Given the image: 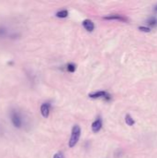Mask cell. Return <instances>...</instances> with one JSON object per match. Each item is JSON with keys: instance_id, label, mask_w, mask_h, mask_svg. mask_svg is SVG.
<instances>
[{"instance_id": "1", "label": "cell", "mask_w": 157, "mask_h": 158, "mask_svg": "<svg viewBox=\"0 0 157 158\" xmlns=\"http://www.w3.org/2000/svg\"><path fill=\"white\" fill-rule=\"evenodd\" d=\"M81 128L79 125H75L73 126L72 128V131H71V136H70V139H69V142H68V145L69 147H74L79 140H80V137H81Z\"/></svg>"}, {"instance_id": "2", "label": "cell", "mask_w": 157, "mask_h": 158, "mask_svg": "<svg viewBox=\"0 0 157 158\" xmlns=\"http://www.w3.org/2000/svg\"><path fill=\"white\" fill-rule=\"evenodd\" d=\"M10 120H11V123L13 124V126L16 128H20L22 126L21 115L14 109L11 110V112H10Z\"/></svg>"}, {"instance_id": "3", "label": "cell", "mask_w": 157, "mask_h": 158, "mask_svg": "<svg viewBox=\"0 0 157 158\" xmlns=\"http://www.w3.org/2000/svg\"><path fill=\"white\" fill-rule=\"evenodd\" d=\"M89 97L90 98H93V99H97V98H103L106 101H110L112 96L107 93V92H105V91H99V92H95L93 94H89Z\"/></svg>"}, {"instance_id": "4", "label": "cell", "mask_w": 157, "mask_h": 158, "mask_svg": "<svg viewBox=\"0 0 157 158\" xmlns=\"http://www.w3.org/2000/svg\"><path fill=\"white\" fill-rule=\"evenodd\" d=\"M104 19H108V20H119L122 22L128 21V19L126 17H124L123 15H119V14H110L108 16H105Z\"/></svg>"}, {"instance_id": "5", "label": "cell", "mask_w": 157, "mask_h": 158, "mask_svg": "<svg viewBox=\"0 0 157 158\" xmlns=\"http://www.w3.org/2000/svg\"><path fill=\"white\" fill-rule=\"evenodd\" d=\"M102 127H103V121H102V118L99 117V118H97V119H95L93 122V124H92V131L94 133H97V132H99L101 131Z\"/></svg>"}, {"instance_id": "6", "label": "cell", "mask_w": 157, "mask_h": 158, "mask_svg": "<svg viewBox=\"0 0 157 158\" xmlns=\"http://www.w3.org/2000/svg\"><path fill=\"white\" fill-rule=\"evenodd\" d=\"M41 114L43 118H48L50 114V104L49 103H43L41 106Z\"/></svg>"}, {"instance_id": "7", "label": "cell", "mask_w": 157, "mask_h": 158, "mask_svg": "<svg viewBox=\"0 0 157 158\" xmlns=\"http://www.w3.org/2000/svg\"><path fill=\"white\" fill-rule=\"evenodd\" d=\"M82 25L87 31H93L94 30V24L91 19H84L82 21Z\"/></svg>"}, {"instance_id": "8", "label": "cell", "mask_w": 157, "mask_h": 158, "mask_svg": "<svg viewBox=\"0 0 157 158\" xmlns=\"http://www.w3.org/2000/svg\"><path fill=\"white\" fill-rule=\"evenodd\" d=\"M56 15L57 18H62V19L63 18H67L68 15V11L67 9H62V10L57 11Z\"/></svg>"}, {"instance_id": "9", "label": "cell", "mask_w": 157, "mask_h": 158, "mask_svg": "<svg viewBox=\"0 0 157 158\" xmlns=\"http://www.w3.org/2000/svg\"><path fill=\"white\" fill-rule=\"evenodd\" d=\"M125 120H126V123L129 125V126H133L135 124V120L132 118V117L130 115H126V118H125Z\"/></svg>"}, {"instance_id": "10", "label": "cell", "mask_w": 157, "mask_h": 158, "mask_svg": "<svg viewBox=\"0 0 157 158\" xmlns=\"http://www.w3.org/2000/svg\"><path fill=\"white\" fill-rule=\"evenodd\" d=\"M67 70H68V72L73 73V72L76 70V65L73 64V63H68V64L67 65Z\"/></svg>"}, {"instance_id": "11", "label": "cell", "mask_w": 157, "mask_h": 158, "mask_svg": "<svg viewBox=\"0 0 157 158\" xmlns=\"http://www.w3.org/2000/svg\"><path fill=\"white\" fill-rule=\"evenodd\" d=\"M7 34V30L4 26H0V36H6Z\"/></svg>"}, {"instance_id": "12", "label": "cell", "mask_w": 157, "mask_h": 158, "mask_svg": "<svg viewBox=\"0 0 157 158\" xmlns=\"http://www.w3.org/2000/svg\"><path fill=\"white\" fill-rule=\"evenodd\" d=\"M149 25H151V26H155L157 23V19H155V18H152V19H150L149 20H148V22H147Z\"/></svg>"}, {"instance_id": "13", "label": "cell", "mask_w": 157, "mask_h": 158, "mask_svg": "<svg viewBox=\"0 0 157 158\" xmlns=\"http://www.w3.org/2000/svg\"><path fill=\"white\" fill-rule=\"evenodd\" d=\"M139 30L142 31H145V32H149L151 31L149 27H145V26H140L139 27Z\"/></svg>"}, {"instance_id": "14", "label": "cell", "mask_w": 157, "mask_h": 158, "mask_svg": "<svg viewBox=\"0 0 157 158\" xmlns=\"http://www.w3.org/2000/svg\"><path fill=\"white\" fill-rule=\"evenodd\" d=\"M54 158H65L63 154L62 153H56L55 156H54Z\"/></svg>"}, {"instance_id": "15", "label": "cell", "mask_w": 157, "mask_h": 158, "mask_svg": "<svg viewBox=\"0 0 157 158\" xmlns=\"http://www.w3.org/2000/svg\"><path fill=\"white\" fill-rule=\"evenodd\" d=\"M155 11H157V5L155 6Z\"/></svg>"}]
</instances>
